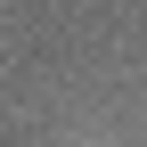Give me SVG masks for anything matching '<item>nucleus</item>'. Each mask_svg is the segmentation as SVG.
<instances>
[{
  "mask_svg": "<svg viewBox=\"0 0 147 147\" xmlns=\"http://www.w3.org/2000/svg\"><path fill=\"white\" fill-rule=\"evenodd\" d=\"M74 147H115V139H74Z\"/></svg>",
  "mask_w": 147,
  "mask_h": 147,
  "instance_id": "obj_1",
  "label": "nucleus"
}]
</instances>
